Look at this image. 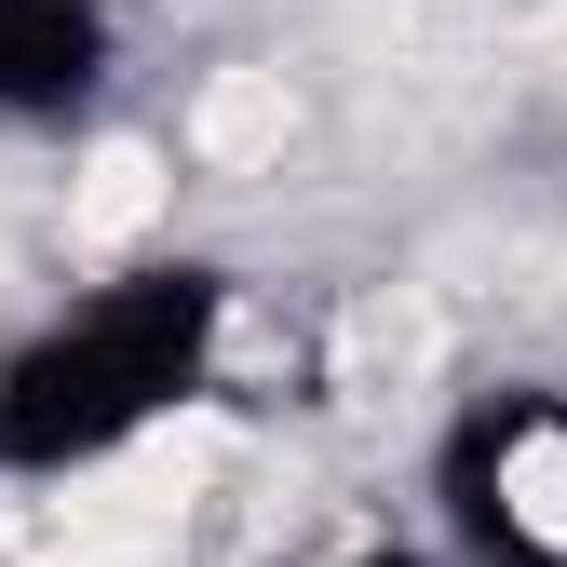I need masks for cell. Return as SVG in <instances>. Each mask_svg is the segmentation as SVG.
I'll list each match as a JSON object with an SVG mask.
<instances>
[{
  "label": "cell",
  "mask_w": 567,
  "mask_h": 567,
  "mask_svg": "<svg viewBox=\"0 0 567 567\" xmlns=\"http://www.w3.org/2000/svg\"><path fill=\"white\" fill-rule=\"evenodd\" d=\"M163 203H176V163L150 150V135H122V150L82 163V189H68V230H82V244H135Z\"/></svg>",
  "instance_id": "cell-2"
},
{
  "label": "cell",
  "mask_w": 567,
  "mask_h": 567,
  "mask_svg": "<svg viewBox=\"0 0 567 567\" xmlns=\"http://www.w3.org/2000/svg\"><path fill=\"white\" fill-rule=\"evenodd\" d=\"M486 514H501L514 554H567V419L514 405L501 446H486Z\"/></svg>",
  "instance_id": "cell-1"
}]
</instances>
